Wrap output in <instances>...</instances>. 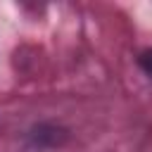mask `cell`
I'll use <instances>...</instances> for the list:
<instances>
[{"mask_svg":"<svg viewBox=\"0 0 152 152\" xmlns=\"http://www.w3.org/2000/svg\"><path fill=\"white\" fill-rule=\"evenodd\" d=\"M140 66L152 76V50H147V52H142V55H140Z\"/></svg>","mask_w":152,"mask_h":152,"instance_id":"6da1fadb","label":"cell"}]
</instances>
